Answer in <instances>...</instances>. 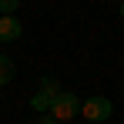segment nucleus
I'll use <instances>...</instances> for the list:
<instances>
[{
  "mask_svg": "<svg viewBox=\"0 0 124 124\" xmlns=\"http://www.w3.org/2000/svg\"><path fill=\"white\" fill-rule=\"evenodd\" d=\"M81 114L87 117V121H94V124H104L111 114H114V104L107 101V97H87V101H81Z\"/></svg>",
  "mask_w": 124,
  "mask_h": 124,
  "instance_id": "f03ea898",
  "label": "nucleus"
},
{
  "mask_svg": "<svg viewBox=\"0 0 124 124\" xmlns=\"http://www.w3.org/2000/svg\"><path fill=\"white\" fill-rule=\"evenodd\" d=\"M20 34H23V27L14 14H0V40H17Z\"/></svg>",
  "mask_w": 124,
  "mask_h": 124,
  "instance_id": "7ed1b4c3",
  "label": "nucleus"
},
{
  "mask_svg": "<svg viewBox=\"0 0 124 124\" xmlns=\"http://www.w3.org/2000/svg\"><path fill=\"white\" fill-rule=\"evenodd\" d=\"M14 74H17V67H14V61H10L7 54H0V87L14 81Z\"/></svg>",
  "mask_w": 124,
  "mask_h": 124,
  "instance_id": "20e7f679",
  "label": "nucleus"
},
{
  "mask_svg": "<svg viewBox=\"0 0 124 124\" xmlns=\"http://www.w3.org/2000/svg\"><path fill=\"white\" fill-rule=\"evenodd\" d=\"M40 124H61V121H57L54 114H47V111H44V117H40Z\"/></svg>",
  "mask_w": 124,
  "mask_h": 124,
  "instance_id": "0eeeda50",
  "label": "nucleus"
},
{
  "mask_svg": "<svg viewBox=\"0 0 124 124\" xmlns=\"http://www.w3.org/2000/svg\"><path fill=\"white\" fill-rule=\"evenodd\" d=\"M121 17H124V3H121Z\"/></svg>",
  "mask_w": 124,
  "mask_h": 124,
  "instance_id": "6e6552de",
  "label": "nucleus"
},
{
  "mask_svg": "<svg viewBox=\"0 0 124 124\" xmlns=\"http://www.w3.org/2000/svg\"><path fill=\"white\" fill-rule=\"evenodd\" d=\"M20 7V0H0V14H14Z\"/></svg>",
  "mask_w": 124,
  "mask_h": 124,
  "instance_id": "423d86ee",
  "label": "nucleus"
},
{
  "mask_svg": "<svg viewBox=\"0 0 124 124\" xmlns=\"http://www.w3.org/2000/svg\"><path fill=\"white\" fill-rule=\"evenodd\" d=\"M47 114H54V117L64 124V121H70V117H77V114H81V101H77V97H74L70 91H61V94H57V97L50 101Z\"/></svg>",
  "mask_w": 124,
  "mask_h": 124,
  "instance_id": "f257e3e1",
  "label": "nucleus"
},
{
  "mask_svg": "<svg viewBox=\"0 0 124 124\" xmlns=\"http://www.w3.org/2000/svg\"><path fill=\"white\" fill-rule=\"evenodd\" d=\"M50 101H54V97H50V94H44V91H37V94H34V97H30V107H34V111H37V114H44V111H47V107H50Z\"/></svg>",
  "mask_w": 124,
  "mask_h": 124,
  "instance_id": "39448f33",
  "label": "nucleus"
}]
</instances>
